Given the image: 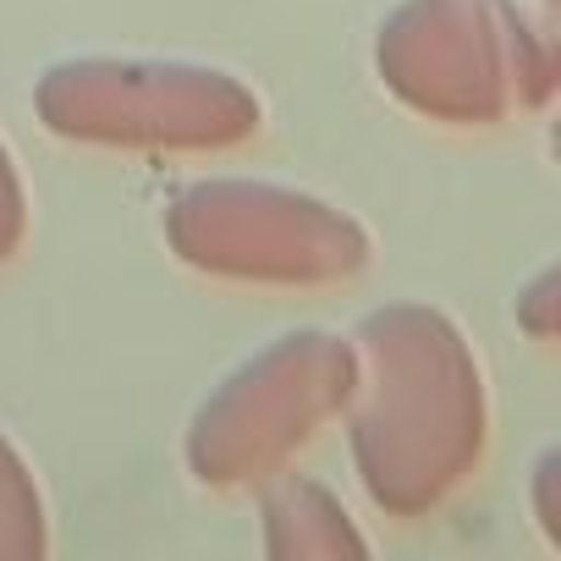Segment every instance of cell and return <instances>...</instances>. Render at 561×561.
Listing matches in <instances>:
<instances>
[{"instance_id": "cell-1", "label": "cell", "mask_w": 561, "mask_h": 561, "mask_svg": "<svg viewBox=\"0 0 561 561\" xmlns=\"http://www.w3.org/2000/svg\"><path fill=\"white\" fill-rule=\"evenodd\" d=\"M358 380L342 408L375 512L413 523L440 512L479 468L490 435L484 369L462 325L435 304H380L353 331Z\"/></svg>"}, {"instance_id": "cell-2", "label": "cell", "mask_w": 561, "mask_h": 561, "mask_svg": "<svg viewBox=\"0 0 561 561\" xmlns=\"http://www.w3.org/2000/svg\"><path fill=\"white\" fill-rule=\"evenodd\" d=\"M556 23L512 0H402L375 34V78L440 127H495L556 94Z\"/></svg>"}, {"instance_id": "cell-3", "label": "cell", "mask_w": 561, "mask_h": 561, "mask_svg": "<svg viewBox=\"0 0 561 561\" xmlns=\"http://www.w3.org/2000/svg\"><path fill=\"white\" fill-rule=\"evenodd\" d=\"M34 116L61 144L133 154H226L264 127V105L237 72L149 56H72L45 67Z\"/></svg>"}, {"instance_id": "cell-4", "label": "cell", "mask_w": 561, "mask_h": 561, "mask_svg": "<svg viewBox=\"0 0 561 561\" xmlns=\"http://www.w3.org/2000/svg\"><path fill=\"white\" fill-rule=\"evenodd\" d=\"M160 231L187 270L237 287H342L375 253L364 220L342 204L259 176L187 182Z\"/></svg>"}, {"instance_id": "cell-5", "label": "cell", "mask_w": 561, "mask_h": 561, "mask_svg": "<svg viewBox=\"0 0 561 561\" xmlns=\"http://www.w3.org/2000/svg\"><path fill=\"white\" fill-rule=\"evenodd\" d=\"M358 380L353 336L304 325L242 358L187 419L182 462L204 490H253L287 468L331 419H342Z\"/></svg>"}, {"instance_id": "cell-6", "label": "cell", "mask_w": 561, "mask_h": 561, "mask_svg": "<svg viewBox=\"0 0 561 561\" xmlns=\"http://www.w3.org/2000/svg\"><path fill=\"white\" fill-rule=\"evenodd\" d=\"M259 528L264 556L275 561H358L369 556V539L347 517L342 495L309 473H270L259 495Z\"/></svg>"}, {"instance_id": "cell-7", "label": "cell", "mask_w": 561, "mask_h": 561, "mask_svg": "<svg viewBox=\"0 0 561 561\" xmlns=\"http://www.w3.org/2000/svg\"><path fill=\"white\" fill-rule=\"evenodd\" d=\"M45 550H50L45 490L18 440L0 430V561H45Z\"/></svg>"}, {"instance_id": "cell-8", "label": "cell", "mask_w": 561, "mask_h": 561, "mask_svg": "<svg viewBox=\"0 0 561 561\" xmlns=\"http://www.w3.org/2000/svg\"><path fill=\"white\" fill-rule=\"evenodd\" d=\"M512 320H517V331H523L528 342H539V347L556 342V331H561V298H556V270H550V264L534 270L523 287H517Z\"/></svg>"}, {"instance_id": "cell-9", "label": "cell", "mask_w": 561, "mask_h": 561, "mask_svg": "<svg viewBox=\"0 0 561 561\" xmlns=\"http://www.w3.org/2000/svg\"><path fill=\"white\" fill-rule=\"evenodd\" d=\"M23 237H28V187L7 138H0V264L23 253Z\"/></svg>"}, {"instance_id": "cell-10", "label": "cell", "mask_w": 561, "mask_h": 561, "mask_svg": "<svg viewBox=\"0 0 561 561\" xmlns=\"http://www.w3.org/2000/svg\"><path fill=\"white\" fill-rule=\"evenodd\" d=\"M556 473H561V451L556 446H545L539 451V462H534V523H539V534L556 545L561 539V512H556Z\"/></svg>"}]
</instances>
